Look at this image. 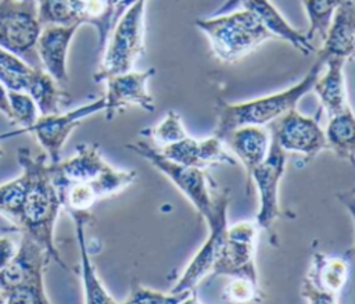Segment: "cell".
<instances>
[{"mask_svg": "<svg viewBox=\"0 0 355 304\" xmlns=\"http://www.w3.org/2000/svg\"><path fill=\"white\" fill-rule=\"evenodd\" d=\"M17 158L28 179L22 218L17 232L35 239L47 250L53 261L67 269L54 242V228L61 201L51 179L49 158L44 153L33 155L28 147H19Z\"/></svg>", "mask_w": 355, "mask_h": 304, "instance_id": "1", "label": "cell"}, {"mask_svg": "<svg viewBox=\"0 0 355 304\" xmlns=\"http://www.w3.org/2000/svg\"><path fill=\"white\" fill-rule=\"evenodd\" d=\"M323 67L324 62L318 58L300 82L277 93H272L243 103H226L223 100H219L215 105L216 125L214 136L222 139L226 133L240 126H265L266 124L276 121L288 110L295 108L297 103L308 92L312 90L313 83L320 75Z\"/></svg>", "mask_w": 355, "mask_h": 304, "instance_id": "2", "label": "cell"}, {"mask_svg": "<svg viewBox=\"0 0 355 304\" xmlns=\"http://www.w3.org/2000/svg\"><path fill=\"white\" fill-rule=\"evenodd\" d=\"M51 261L47 250L31 236L21 233L17 251L0 271V293L4 304H49L44 271Z\"/></svg>", "mask_w": 355, "mask_h": 304, "instance_id": "3", "label": "cell"}, {"mask_svg": "<svg viewBox=\"0 0 355 304\" xmlns=\"http://www.w3.org/2000/svg\"><path fill=\"white\" fill-rule=\"evenodd\" d=\"M196 26L209 39L214 56L226 64L239 61L273 37L258 17L247 8L211 18H198Z\"/></svg>", "mask_w": 355, "mask_h": 304, "instance_id": "4", "label": "cell"}, {"mask_svg": "<svg viewBox=\"0 0 355 304\" xmlns=\"http://www.w3.org/2000/svg\"><path fill=\"white\" fill-rule=\"evenodd\" d=\"M147 0L133 3L116 21L105 42L98 69L93 75L96 83L132 69L144 53V8Z\"/></svg>", "mask_w": 355, "mask_h": 304, "instance_id": "5", "label": "cell"}, {"mask_svg": "<svg viewBox=\"0 0 355 304\" xmlns=\"http://www.w3.org/2000/svg\"><path fill=\"white\" fill-rule=\"evenodd\" d=\"M125 147L133 151L135 154L140 155L146 161H148L154 168L164 174L193 204V207L204 218L205 222H208L212 218L215 211V185L207 175L205 169L173 162L165 158L157 147L143 140L128 143L125 144Z\"/></svg>", "mask_w": 355, "mask_h": 304, "instance_id": "6", "label": "cell"}, {"mask_svg": "<svg viewBox=\"0 0 355 304\" xmlns=\"http://www.w3.org/2000/svg\"><path fill=\"white\" fill-rule=\"evenodd\" d=\"M40 31L36 1L0 0V47L35 68H42L36 53Z\"/></svg>", "mask_w": 355, "mask_h": 304, "instance_id": "7", "label": "cell"}, {"mask_svg": "<svg viewBox=\"0 0 355 304\" xmlns=\"http://www.w3.org/2000/svg\"><path fill=\"white\" fill-rule=\"evenodd\" d=\"M258 230L259 228L255 221H240L234 225H227L212 267V273L245 278L258 283L255 267Z\"/></svg>", "mask_w": 355, "mask_h": 304, "instance_id": "8", "label": "cell"}, {"mask_svg": "<svg viewBox=\"0 0 355 304\" xmlns=\"http://www.w3.org/2000/svg\"><path fill=\"white\" fill-rule=\"evenodd\" d=\"M215 211L212 218L207 222L209 235L202 243L200 250L191 258L189 265L184 268L182 276L176 280L172 293H191L196 292L197 285L212 272L214 262L216 260L225 230L227 228V208L230 203L229 189H218L214 186Z\"/></svg>", "mask_w": 355, "mask_h": 304, "instance_id": "9", "label": "cell"}, {"mask_svg": "<svg viewBox=\"0 0 355 304\" xmlns=\"http://www.w3.org/2000/svg\"><path fill=\"white\" fill-rule=\"evenodd\" d=\"M105 100L104 96L86 103L73 110L61 111L50 115H39L36 122L25 129L22 133H31L35 136L37 143L46 151L50 162H55L61 160L62 147L72 133V130L82 122V119L97 114L98 111H104Z\"/></svg>", "mask_w": 355, "mask_h": 304, "instance_id": "10", "label": "cell"}, {"mask_svg": "<svg viewBox=\"0 0 355 304\" xmlns=\"http://www.w3.org/2000/svg\"><path fill=\"white\" fill-rule=\"evenodd\" d=\"M286 153L280 149L273 137H270V147L265 160L257 165L248 180L252 182L258 192V212L255 222L259 229H270L276 219L280 218L279 204V185L284 175Z\"/></svg>", "mask_w": 355, "mask_h": 304, "instance_id": "11", "label": "cell"}, {"mask_svg": "<svg viewBox=\"0 0 355 304\" xmlns=\"http://www.w3.org/2000/svg\"><path fill=\"white\" fill-rule=\"evenodd\" d=\"M349 276V258L315 253L301 285V297L313 304H334Z\"/></svg>", "mask_w": 355, "mask_h": 304, "instance_id": "12", "label": "cell"}, {"mask_svg": "<svg viewBox=\"0 0 355 304\" xmlns=\"http://www.w3.org/2000/svg\"><path fill=\"white\" fill-rule=\"evenodd\" d=\"M272 137L284 153L302 154L308 160L327 150L324 130L318 119L305 117L295 108L276 119L272 126Z\"/></svg>", "mask_w": 355, "mask_h": 304, "instance_id": "13", "label": "cell"}, {"mask_svg": "<svg viewBox=\"0 0 355 304\" xmlns=\"http://www.w3.org/2000/svg\"><path fill=\"white\" fill-rule=\"evenodd\" d=\"M155 75V68H148L141 72L128 71L107 78L105 100V119L111 121L114 117L128 105H139L147 112L155 111V101L147 89L148 81Z\"/></svg>", "mask_w": 355, "mask_h": 304, "instance_id": "14", "label": "cell"}, {"mask_svg": "<svg viewBox=\"0 0 355 304\" xmlns=\"http://www.w3.org/2000/svg\"><path fill=\"white\" fill-rule=\"evenodd\" d=\"M157 149L165 158L173 162L200 169H205L214 165L236 164L234 155L227 151L225 143L216 136L197 140L189 135L175 143Z\"/></svg>", "mask_w": 355, "mask_h": 304, "instance_id": "15", "label": "cell"}, {"mask_svg": "<svg viewBox=\"0 0 355 304\" xmlns=\"http://www.w3.org/2000/svg\"><path fill=\"white\" fill-rule=\"evenodd\" d=\"M79 26L80 25H43L36 40V53L40 67L61 86L68 82V49Z\"/></svg>", "mask_w": 355, "mask_h": 304, "instance_id": "16", "label": "cell"}, {"mask_svg": "<svg viewBox=\"0 0 355 304\" xmlns=\"http://www.w3.org/2000/svg\"><path fill=\"white\" fill-rule=\"evenodd\" d=\"M49 167L54 183L93 182L111 169L96 143H80L73 155L55 162L49 161Z\"/></svg>", "mask_w": 355, "mask_h": 304, "instance_id": "17", "label": "cell"}, {"mask_svg": "<svg viewBox=\"0 0 355 304\" xmlns=\"http://www.w3.org/2000/svg\"><path fill=\"white\" fill-rule=\"evenodd\" d=\"M322 40L323 46L318 58L323 62L329 58L352 60L355 49V7L352 0H344L337 7Z\"/></svg>", "mask_w": 355, "mask_h": 304, "instance_id": "18", "label": "cell"}, {"mask_svg": "<svg viewBox=\"0 0 355 304\" xmlns=\"http://www.w3.org/2000/svg\"><path fill=\"white\" fill-rule=\"evenodd\" d=\"M233 153L236 160H240L245 172L247 180L252 169L259 165L268 155L270 147L269 132L263 126L245 125L226 133L220 139Z\"/></svg>", "mask_w": 355, "mask_h": 304, "instance_id": "19", "label": "cell"}, {"mask_svg": "<svg viewBox=\"0 0 355 304\" xmlns=\"http://www.w3.org/2000/svg\"><path fill=\"white\" fill-rule=\"evenodd\" d=\"M345 62L347 61L341 58L326 60V71L322 76H318L312 87L319 99L320 107H323L329 118L349 108L344 76Z\"/></svg>", "mask_w": 355, "mask_h": 304, "instance_id": "20", "label": "cell"}, {"mask_svg": "<svg viewBox=\"0 0 355 304\" xmlns=\"http://www.w3.org/2000/svg\"><path fill=\"white\" fill-rule=\"evenodd\" d=\"M243 8L252 11L273 37L288 42L304 56H309L316 51L306 35L294 29L269 0H247L243 4Z\"/></svg>", "mask_w": 355, "mask_h": 304, "instance_id": "21", "label": "cell"}, {"mask_svg": "<svg viewBox=\"0 0 355 304\" xmlns=\"http://www.w3.org/2000/svg\"><path fill=\"white\" fill-rule=\"evenodd\" d=\"M75 223L78 246L80 250V272H82V283H83V293H85V303H94V304H105V303H116V300L107 292L104 285L101 283L100 278L97 276L96 268L90 260L86 237H85V228L90 225L93 215L90 214H80L71 217Z\"/></svg>", "mask_w": 355, "mask_h": 304, "instance_id": "22", "label": "cell"}, {"mask_svg": "<svg viewBox=\"0 0 355 304\" xmlns=\"http://www.w3.org/2000/svg\"><path fill=\"white\" fill-rule=\"evenodd\" d=\"M25 92L33 99L40 115L61 112L71 103L69 94L43 68H33Z\"/></svg>", "mask_w": 355, "mask_h": 304, "instance_id": "23", "label": "cell"}, {"mask_svg": "<svg viewBox=\"0 0 355 304\" xmlns=\"http://www.w3.org/2000/svg\"><path fill=\"white\" fill-rule=\"evenodd\" d=\"M324 136L329 150H331L340 160L354 164L355 119L351 107L329 118Z\"/></svg>", "mask_w": 355, "mask_h": 304, "instance_id": "24", "label": "cell"}, {"mask_svg": "<svg viewBox=\"0 0 355 304\" xmlns=\"http://www.w3.org/2000/svg\"><path fill=\"white\" fill-rule=\"evenodd\" d=\"M36 6L42 26L83 24V8L78 0H36Z\"/></svg>", "mask_w": 355, "mask_h": 304, "instance_id": "25", "label": "cell"}, {"mask_svg": "<svg viewBox=\"0 0 355 304\" xmlns=\"http://www.w3.org/2000/svg\"><path fill=\"white\" fill-rule=\"evenodd\" d=\"M26 186L28 179L22 171L17 178L0 185V215L11 223L12 230L15 232L18 230L22 218Z\"/></svg>", "mask_w": 355, "mask_h": 304, "instance_id": "26", "label": "cell"}, {"mask_svg": "<svg viewBox=\"0 0 355 304\" xmlns=\"http://www.w3.org/2000/svg\"><path fill=\"white\" fill-rule=\"evenodd\" d=\"M33 68L18 56L0 47V82L7 90L25 92Z\"/></svg>", "mask_w": 355, "mask_h": 304, "instance_id": "27", "label": "cell"}, {"mask_svg": "<svg viewBox=\"0 0 355 304\" xmlns=\"http://www.w3.org/2000/svg\"><path fill=\"white\" fill-rule=\"evenodd\" d=\"M8 104H10V122L15 126H19L18 130H12L0 136H14L22 133L25 129L32 126L39 118V110L33 99L26 92L7 90Z\"/></svg>", "mask_w": 355, "mask_h": 304, "instance_id": "28", "label": "cell"}, {"mask_svg": "<svg viewBox=\"0 0 355 304\" xmlns=\"http://www.w3.org/2000/svg\"><path fill=\"white\" fill-rule=\"evenodd\" d=\"M309 19V29L305 32L309 40L318 33L322 39L330 25L331 17L344 0H301Z\"/></svg>", "mask_w": 355, "mask_h": 304, "instance_id": "29", "label": "cell"}, {"mask_svg": "<svg viewBox=\"0 0 355 304\" xmlns=\"http://www.w3.org/2000/svg\"><path fill=\"white\" fill-rule=\"evenodd\" d=\"M194 301H197L196 292H191V293H172L171 290L161 292V290L143 286L137 282H132L128 297L123 300V303H158V304H166V303L178 304V303H194Z\"/></svg>", "mask_w": 355, "mask_h": 304, "instance_id": "30", "label": "cell"}, {"mask_svg": "<svg viewBox=\"0 0 355 304\" xmlns=\"http://www.w3.org/2000/svg\"><path fill=\"white\" fill-rule=\"evenodd\" d=\"M140 133L151 137L155 142V147H164L166 144L175 143V142L189 136V133L184 129L180 115L173 110H169L166 112L165 118L161 122H158L154 128L141 130Z\"/></svg>", "mask_w": 355, "mask_h": 304, "instance_id": "31", "label": "cell"}, {"mask_svg": "<svg viewBox=\"0 0 355 304\" xmlns=\"http://www.w3.org/2000/svg\"><path fill=\"white\" fill-rule=\"evenodd\" d=\"M223 298L232 303L261 301V290L258 283L245 278H233L223 289Z\"/></svg>", "mask_w": 355, "mask_h": 304, "instance_id": "32", "label": "cell"}, {"mask_svg": "<svg viewBox=\"0 0 355 304\" xmlns=\"http://www.w3.org/2000/svg\"><path fill=\"white\" fill-rule=\"evenodd\" d=\"M18 244L14 242L12 237L3 235L0 236V271L11 261L17 251Z\"/></svg>", "mask_w": 355, "mask_h": 304, "instance_id": "33", "label": "cell"}, {"mask_svg": "<svg viewBox=\"0 0 355 304\" xmlns=\"http://www.w3.org/2000/svg\"><path fill=\"white\" fill-rule=\"evenodd\" d=\"M247 0H226L215 12L214 15H220V14H226L230 11H234L236 8L241 7Z\"/></svg>", "mask_w": 355, "mask_h": 304, "instance_id": "34", "label": "cell"}, {"mask_svg": "<svg viewBox=\"0 0 355 304\" xmlns=\"http://www.w3.org/2000/svg\"><path fill=\"white\" fill-rule=\"evenodd\" d=\"M0 112L3 115H6L7 118L10 117V104H8L7 89L1 82H0Z\"/></svg>", "mask_w": 355, "mask_h": 304, "instance_id": "35", "label": "cell"}, {"mask_svg": "<svg viewBox=\"0 0 355 304\" xmlns=\"http://www.w3.org/2000/svg\"><path fill=\"white\" fill-rule=\"evenodd\" d=\"M107 3H108V6L111 7V10H112V14H114V8H115V6H116L118 0H107Z\"/></svg>", "mask_w": 355, "mask_h": 304, "instance_id": "36", "label": "cell"}, {"mask_svg": "<svg viewBox=\"0 0 355 304\" xmlns=\"http://www.w3.org/2000/svg\"><path fill=\"white\" fill-rule=\"evenodd\" d=\"M1 155H4V151H3V149L0 147V157H1Z\"/></svg>", "mask_w": 355, "mask_h": 304, "instance_id": "37", "label": "cell"}, {"mask_svg": "<svg viewBox=\"0 0 355 304\" xmlns=\"http://www.w3.org/2000/svg\"><path fill=\"white\" fill-rule=\"evenodd\" d=\"M21 1H36V0H21Z\"/></svg>", "mask_w": 355, "mask_h": 304, "instance_id": "38", "label": "cell"}]
</instances>
